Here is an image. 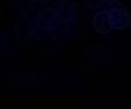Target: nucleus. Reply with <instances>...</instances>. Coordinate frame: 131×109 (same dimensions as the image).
<instances>
[{
	"mask_svg": "<svg viewBox=\"0 0 131 109\" xmlns=\"http://www.w3.org/2000/svg\"><path fill=\"white\" fill-rule=\"evenodd\" d=\"M38 2H48V0H38Z\"/></svg>",
	"mask_w": 131,
	"mask_h": 109,
	"instance_id": "7ed1b4c3",
	"label": "nucleus"
},
{
	"mask_svg": "<svg viewBox=\"0 0 131 109\" xmlns=\"http://www.w3.org/2000/svg\"><path fill=\"white\" fill-rule=\"evenodd\" d=\"M111 19H112V26L114 30H124L129 26V14L124 7H116V9H111Z\"/></svg>",
	"mask_w": 131,
	"mask_h": 109,
	"instance_id": "f03ea898",
	"label": "nucleus"
},
{
	"mask_svg": "<svg viewBox=\"0 0 131 109\" xmlns=\"http://www.w3.org/2000/svg\"><path fill=\"white\" fill-rule=\"evenodd\" d=\"M93 28H95V31L97 33H109L111 30H114V26H112V19H111V12L109 11H102V12H98L93 16Z\"/></svg>",
	"mask_w": 131,
	"mask_h": 109,
	"instance_id": "f257e3e1",
	"label": "nucleus"
}]
</instances>
